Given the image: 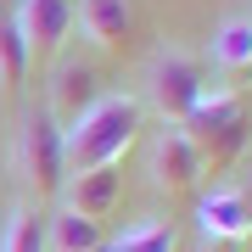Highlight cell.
Wrapping results in <instances>:
<instances>
[{
  "mask_svg": "<svg viewBox=\"0 0 252 252\" xmlns=\"http://www.w3.org/2000/svg\"><path fill=\"white\" fill-rule=\"evenodd\" d=\"M140 135V101L135 95H101L90 112H79L73 124H62V157L67 174H90V168H118L124 152Z\"/></svg>",
  "mask_w": 252,
  "mask_h": 252,
  "instance_id": "6da1fadb",
  "label": "cell"
},
{
  "mask_svg": "<svg viewBox=\"0 0 252 252\" xmlns=\"http://www.w3.org/2000/svg\"><path fill=\"white\" fill-rule=\"evenodd\" d=\"M247 129H252V118H247V107H241V95L224 90V84H213V90L202 95V107L180 124V135L190 140L202 174H224L230 162L247 152Z\"/></svg>",
  "mask_w": 252,
  "mask_h": 252,
  "instance_id": "7a4b0ae2",
  "label": "cell"
},
{
  "mask_svg": "<svg viewBox=\"0 0 252 252\" xmlns=\"http://www.w3.org/2000/svg\"><path fill=\"white\" fill-rule=\"evenodd\" d=\"M17 180L28 190V202L45 207L62 196L67 185V157H62V118L51 107H28L17 118Z\"/></svg>",
  "mask_w": 252,
  "mask_h": 252,
  "instance_id": "3957f363",
  "label": "cell"
},
{
  "mask_svg": "<svg viewBox=\"0 0 252 252\" xmlns=\"http://www.w3.org/2000/svg\"><path fill=\"white\" fill-rule=\"evenodd\" d=\"M207 90H213L207 62L190 56V51H180V45H162L152 62H146V107H152L168 129H180L185 118L202 107Z\"/></svg>",
  "mask_w": 252,
  "mask_h": 252,
  "instance_id": "277c9868",
  "label": "cell"
},
{
  "mask_svg": "<svg viewBox=\"0 0 252 252\" xmlns=\"http://www.w3.org/2000/svg\"><path fill=\"white\" fill-rule=\"evenodd\" d=\"M146 174H152V185L162 190V196H196L202 180H207L196 152H190V140L180 135V129H168V124L157 129L152 152H146Z\"/></svg>",
  "mask_w": 252,
  "mask_h": 252,
  "instance_id": "5b68a950",
  "label": "cell"
},
{
  "mask_svg": "<svg viewBox=\"0 0 252 252\" xmlns=\"http://www.w3.org/2000/svg\"><path fill=\"white\" fill-rule=\"evenodd\" d=\"M196 230H202V247H230V241H247V235H252V207H247V190H241V185H213V190L196 202Z\"/></svg>",
  "mask_w": 252,
  "mask_h": 252,
  "instance_id": "8992f818",
  "label": "cell"
},
{
  "mask_svg": "<svg viewBox=\"0 0 252 252\" xmlns=\"http://www.w3.org/2000/svg\"><path fill=\"white\" fill-rule=\"evenodd\" d=\"M11 23H17V34L28 45V62H45L73 34V0H23Z\"/></svg>",
  "mask_w": 252,
  "mask_h": 252,
  "instance_id": "52a82bcc",
  "label": "cell"
},
{
  "mask_svg": "<svg viewBox=\"0 0 252 252\" xmlns=\"http://www.w3.org/2000/svg\"><path fill=\"white\" fill-rule=\"evenodd\" d=\"M73 23H79V34H84L90 51H124L129 34H135L129 0H79L73 6Z\"/></svg>",
  "mask_w": 252,
  "mask_h": 252,
  "instance_id": "ba28073f",
  "label": "cell"
},
{
  "mask_svg": "<svg viewBox=\"0 0 252 252\" xmlns=\"http://www.w3.org/2000/svg\"><path fill=\"white\" fill-rule=\"evenodd\" d=\"M118 190H124V174L118 168H90V174H67V185H62V196H56V207H67V213H79V219H107L112 207H118Z\"/></svg>",
  "mask_w": 252,
  "mask_h": 252,
  "instance_id": "9c48e42d",
  "label": "cell"
},
{
  "mask_svg": "<svg viewBox=\"0 0 252 252\" xmlns=\"http://www.w3.org/2000/svg\"><path fill=\"white\" fill-rule=\"evenodd\" d=\"M207 62L219 67L224 90H235V79H252V17H224L213 28V45H207Z\"/></svg>",
  "mask_w": 252,
  "mask_h": 252,
  "instance_id": "30bf717a",
  "label": "cell"
},
{
  "mask_svg": "<svg viewBox=\"0 0 252 252\" xmlns=\"http://www.w3.org/2000/svg\"><path fill=\"white\" fill-rule=\"evenodd\" d=\"M95 101H101V84H95V67H90V62H62V67H56L51 101H45L51 112H67V124H73V118L90 112Z\"/></svg>",
  "mask_w": 252,
  "mask_h": 252,
  "instance_id": "8fae6325",
  "label": "cell"
},
{
  "mask_svg": "<svg viewBox=\"0 0 252 252\" xmlns=\"http://www.w3.org/2000/svg\"><path fill=\"white\" fill-rule=\"evenodd\" d=\"M0 252H51V241H45V207H34L28 196L11 202L6 224H0Z\"/></svg>",
  "mask_w": 252,
  "mask_h": 252,
  "instance_id": "7c38bea8",
  "label": "cell"
},
{
  "mask_svg": "<svg viewBox=\"0 0 252 252\" xmlns=\"http://www.w3.org/2000/svg\"><path fill=\"white\" fill-rule=\"evenodd\" d=\"M45 241L51 252H101V224L56 207V213H45Z\"/></svg>",
  "mask_w": 252,
  "mask_h": 252,
  "instance_id": "4fadbf2b",
  "label": "cell"
},
{
  "mask_svg": "<svg viewBox=\"0 0 252 252\" xmlns=\"http://www.w3.org/2000/svg\"><path fill=\"white\" fill-rule=\"evenodd\" d=\"M180 247V230L168 224V219H140V224H129L107 252H174Z\"/></svg>",
  "mask_w": 252,
  "mask_h": 252,
  "instance_id": "5bb4252c",
  "label": "cell"
},
{
  "mask_svg": "<svg viewBox=\"0 0 252 252\" xmlns=\"http://www.w3.org/2000/svg\"><path fill=\"white\" fill-rule=\"evenodd\" d=\"M28 45H23V34H17V23H0V90H17V84L28 79Z\"/></svg>",
  "mask_w": 252,
  "mask_h": 252,
  "instance_id": "9a60e30c",
  "label": "cell"
},
{
  "mask_svg": "<svg viewBox=\"0 0 252 252\" xmlns=\"http://www.w3.org/2000/svg\"><path fill=\"white\" fill-rule=\"evenodd\" d=\"M241 190H247V207H252V180H247V185H241Z\"/></svg>",
  "mask_w": 252,
  "mask_h": 252,
  "instance_id": "2e32d148",
  "label": "cell"
},
{
  "mask_svg": "<svg viewBox=\"0 0 252 252\" xmlns=\"http://www.w3.org/2000/svg\"><path fill=\"white\" fill-rule=\"evenodd\" d=\"M202 252H230V247H202Z\"/></svg>",
  "mask_w": 252,
  "mask_h": 252,
  "instance_id": "e0dca14e",
  "label": "cell"
},
{
  "mask_svg": "<svg viewBox=\"0 0 252 252\" xmlns=\"http://www.w3.org/2000/svg\"><path fill=\"white\" fill-rule=\"evenodd\" d=\"M101 252H107V247H101Z\"/></svg>",
  "mask_w": 252,
  "mask_h": 252,
  "instance_id": "ac0fdd59",
  "label": "cell"
}]
</instances>
